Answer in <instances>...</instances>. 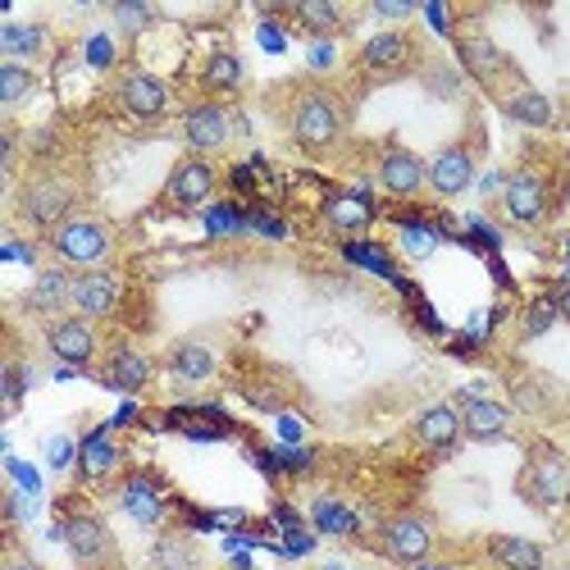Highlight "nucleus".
Masks as SVG:
<instances>
[{"instance_id":"nucleus-38","label":"nucleus","mask_w":570,"mask_h":570,"mask_svg":"<svg viewBox=\"0 0 570 570\" xmlns=\"http://www.w3.org/2000/svg\"><path fill=\"white\" fill-rule=\"evenodd\" d=\"M343 252H347V261H356V265H365V269L393 274V261H389V252H384V247H370V243H347Z\"/></svg>"},{"instance_id":"nucleus-20","label":"nucleus","mask_w":570,"mask_h":570,"mask_svg":"<svg viewBox=\"0 0 570 570\" xmlns=\"http://www.w3.org/2000/svg\"><path fill=\"white\" fill-rule=\"evenodd\" d=\"M356 60H361V69H370V73H397V69L415 65V37L402 32V28H384V32L365 37V46H361Z\"/></svg>"},{"instance_id":"nucleus-27","label":"nucleus","mask_w":570,"mask_h":570,"mask_svg":"<svg viewBox=\"0 0 570 570\" xmlns=\"http://www.w3.org/2000/svg\"><path fill=\"white\" fill-rule=\"evenodd\" d=\"M393 224H397V252L406 261H430L443 243V228L430 215H406V219H393Z\"/></svg>"},{"instance_id":"nucleus-43","label":"nucleus","mask_w":570,"mask_h":570,"mask_svg":"<svg viewBox=\"0 0 570 570\" xmlns=\"http://www.w3.org/2000/svg\"><path fill=\"white\" fill-rule=\"evenodd\" d=\"M247 219H252V228H256V233H269V237H283V233H288V228L278 224V215H269V210H252Z\"/></svg>"},{"instance_id":"nucleus-40","label":"nucleus","mask_w":570,"mask_h":570,"mask_svg":"<svg viewBox=\"0 0 570 570\" xmlns=\"http://www.w3.org/2000/svg\"><path fill=\"white\" fill-rule=\"evenodd\" d=\"M206 224H210V233H243V228H252V219L237 210V206H215L206 215Z\"/></svg>"},{"instance_id":"nucleus-21","label":"nucleus","mask_w":570,"mask_h":570,"mask_svg":"<svg viewBox=\"0 0 570 570\" xmlns=\"http://www.w3.org/2000/svg\"><path fill=\"white\" fill-rule=\"evenodd\" d=\"M461 430L474 443H498L511 430V411L484 393H461Z\"/></svg>"},{"instance_id":"nucleus-18","label":"nucleus","mask_w":570,"mask_h":570,"mask_svg":"<svg viewBox=\"0 0 570 570\" xmlns=\"http://www.w3.org/2000/svg\"><path fill=\"white\" fill-rule=\"evenodd\" d=\"M69 306H73V269H69V265H46V269H37L32 288L23 293V311H28V315H51V320H60Z\"/></svg>"},{"instance_id":"nucleus-12","label":"nucleus","mask_w":570,"mask_h":570,"mask_svg":"<svg viewBox=\"0 0 570 570\" xmlns=\"http://www.w3.org/2000/svg\"><path fill=\"white\" fill-rule=\"evenodd\" d=\"M379 548H384V557L397 561V566H420L424 557L434 552V534H430V525H424L420 515L397 511V515L384 520V530H379Z\"/></svg>"},{"instance_id":"nucleus-28","label":"nucleus","mask_w":570,"mask_h":570,"mask_svg":"<svg viewBox=\"0 0 570 570\" xmlns=\"http://www.w3.org/2000/svg\"><path fill=\"white\" fill-rule=\"evenodd\" d=\"M165 365L178 384H206V379H215V370H219V356L206 343H178Z\"/></svg>"},{"instance_id":"nucleus-46","label":"nucleus","mask_w":570,"mask_h":570,"mask_svg":"<svg viewBox=\"0 0 570 570\" xmlns=\"http://www.w3.org/2000/svg\"><path fill=\"white\" fill-rule=\"evenodd\" d=\"M69 448H78L73 439H51V465H69Z\"/></svg>"},{"instance_id":"nucleus-7","label":"nucleus","mask_w":570,"mask_h":570,"mask_svg":"<svg viewBox=\"0 0 570 570\" xmlns=\"http://www.w3.org/2000/svg\"><path fill=\"white\" fill-rule=\"evenodd\" d=\"M215 187H219V174L206 156H183L165 178V206L178 215H193V210L210 206Z\"/></svg>"},{"instance_id":"nucleus-15","label":"nucleus","mask_w":570,"mask_h":570,"mask_svg":"<svg viewBox=\"0 0 570 570\" xmlns=\"http://www.w3.org/2000/svg\"><path fill=\"white\" fill-rule=\"evenodd\" d=\"M379 187H384L393 202H415L424 187H430V165L411 147H389L379 156Z\"/></svg>"},{"instance_id":"nucleus-29","label":"nucleus","mask_w":570,"mask_h":570,"mask_svg":"<svg viewBox=\"0 0 570 570\" xmlns=\"http://www.w3.org/2000/svg\"><path fill=\"white\" fill-rule=\"evenodd\" d=\"M489 557H493L502 570H543V566H548L543 543L520 539V534H493V539H489Z\"/></svg>"},{"instance_id":"nucleus-44","label":"nucleus","mask_w":570,"mask_h":570,"mask_svg":"<svg viewBox=\"0 0 570 570\" xmlns=\"http://www.w3.org/2000/svg\"><path fill=\"white\" fill-rule=\"evenodd\" d=\"M548 302L557 306V315H561V320H570V283H557V288L548 293Z\"/></svg>"},{"instance_id":"nucleus-30","label":"nucleus","mask_w":570,"mask_h":570,"mask_svg":"<svg viewBox=\"0 0 570 570\" xmlns=\"http://www.w3.org/2000/svg\"><path fill=\"white\" fill-rule=\"evenodd\" d=\"M151 570H202V552L193 543V534L183 530H165L151 543Z\"/></svg>"},{"instance_id":"nucleus-23","label":"nucleus","mask_w":570,"mask_h":570,"mask_svg":"<svg viewBox=\"0 0 570 570\" xmlns=\"http://www.w3.org/2000/svg\"><path fill=\"white\" fill-rule=\"evenodd\" d=\"M151 374H156V361H151L147 352L128 347V343L110 347L106 370H101V379H106V384H110L115 393H141V389L151 384Z\"/></svg>"},{"instance_id":"nucleus-19","label":"nucleus","mask_w":570,"mask_h":570,"mask_svg":"<svg viewBox=\"0 0 570 570\" xmlns=\"http://www.w3.org/2000/svg\"><path fill=\"white\" fill-rule=\"evenodd\" d=\"M411 434H415V443H420L424 452L443 456V452H452V448L465 439V430H461V411H456L452 402L424 406V411L415 415V424H411Z\"/></svg>"},{"instance_id":"nucleus-8","label":"nucleus","mask_w":570,"mask_h":570,"mask_svg":"<svg viewBox=\"0 0 570 570\" xmlns=\"http://www.w3.org/2000/svg\"><path fill=\"white\" fill-rule=\"evenodd\" d=\"M115 502H119V511L132 520V525H141V530L165 525V515H169L165 484H160V474H151V470H132L128 480L119 484Z\"/></svg>"},{"instance_id":"nucleus-16","label":"nucleus","mask_w":570,"mask_h":570,"mask_svg":"<svg viewBox=\"0 0 570 570\" xmlns=\"http://www.w3.org/2000/svg\"><path fill=\"white\" fill-rule=\"evenodd\" d=\"M502 210L511 224H543L548 215V178L534 174V169H515L507 174V187H502Z\"/></svg>"},{"instance_id":"nucleus-1","label":"nucleus","mask_w":570,"mask_h":570,"mask_svg":"<svg viewBox=\"0 0 570 570\" xmlns=\"http://www.w3.org/2000/svg\"><path fill=\"white\" fill-rule=\"evenodd\" d=\"M288 132L302 151L311 156H324V151H334L343 132H347V106L338 91H328V87H306L297 91V101H293V115H288Z\"/></svg>"},{"instance_id":"nucleus-11","label":"nucleus","mask_w":570,"mask_h":570,"mask_svg":"<svg viewBox=\"0 0 570 570\" xmlns=\"http://www.w3.org/2000/svg\"><path fill=\"white\" fill-rule=\"evenodd\" d=\"M119 470H124V448H119V439H115L110 424H97L91 434L78 439V480H82L87 489L110 484Z\"/></svg>"},{"instance_id":"nucleus-17","label":"nucleus","mask_w":570,"mask_h":570,"mask_svg":"<svg viewBox=\"0 0 570 570\" xmlns=\"http://www.w3.org/2000/svg\"><path fill=\"white\" fill-rule=\"evenodd\" d=\"M320 219H324V228H334L338 237H361L374 224V193H370V187H343V193H334L324 202Z\"/></svg>"},{"instance_id":"nucleus-48","label":"nucleus","mask_w":570,"mask_h":570,"mask_svg":"<svg viewBox=\"0 0 570 570\" xmlns=\"http://www.w3.org/2000/svg\"><path fill=\"white\" fill-rule=\"evenodd\" d=\"M6 570H37V566H32V561H23V557H10V561H6Z\"/></svg>"},{"instance_id":"nucleus-39","label":"nucleus","mask_w":570,"mask_h":570,"mask_svg":"<svg viewBox=\"0 0 570 570\" xmlns=\"http://www.w3.org/2000/svg\"><path fill=\"white\" fill-rule=\"evenodd\" d=\"M515 402H520V411L543 415L548 411V384H534V379H515Z\"/></svg>"},{"instance_id":"nucleus-6","label":"nucleus","mask_w":570,"mask_h":570,"mask_svg":"<svg viewBox=\"0 0 570 570\" xmlns=\"http://www.w3.org/2000/svg\"><path fill=\"white\" fill-rule=\"evenodd\" d=\"M452 46H456V60H461V73L465 78H474L480 87H489V91H498L502 87V78L511 73V60L498 51V41L484 32V28H456L452 32Z\"/></svg>"},{"instance_id":"nucleus-13","label":"nucleus","mask_w":570,"mask_h":570,"mask_svg":"<svg viewBox=\"0 0 570 570\" xmlns=\"http://www.w3.org/2000/svg\"><path fill=\"white\" fill-rule=\"evenodd\" d=\"M124 306V278L115 269H87V274H73V315L82 320H110L119 315Z\"/></svg>"},{"instance_id":"nucleus-25","label":"nucleus","mask_w":570,"mask_h":570,"mask_svg":"<svg viewBox=\"0 0 570 570\" xmlns=\"http://www.w3.org/2000/svg\"><path fill=\"white\" fill-rule=\"evenodd\" d=\"M243 82H247V65H243V56H237V51H228V46L202 65V87L210 91V101L243 91Z\"/></svg>"},{"instance_id":"nucleus-37","label":"nucleus","mask_w":570,"mask_h":570,"mask_svg":"<svg viewBox=\"0 0 570 570\" xmlns=\"http://www.w3.org/2000/svg\"><path fill=\"white\" fill-rule=\"evenodd\" d=\"M552 324H557V306H552L548 297H539V302H530V311H525V328H520V334H525V338H543Z\"/></svg>"},{"instance_id":"nucleus-49","label":"nucleus","mask_w":570,"mask_h":570,"mask_svg":"<svg viewBox=\"0 0 570 570\" xmlns=\"http://www.w3.org/2000/svg\"><path fill=\"white\" fill-rule=\"evenodd\" d=\"M561 261H566V265H570V233H566V237H561Z\"/></svg>"},{"instance_id":"nucleus-4","label":"nucleus","mask_w":570,"mask_h":570,"mask_svg":"<svg viewBox=\"0 0 570 570\" xmlns=\"http://www.w3.org/2000/svg\"><path fill=\"white\" fill-rule=\"evenodd\" d=\"M60 539L73 557L78 570H110L115 566V534L106 530V520L87 507H65L60 511Z\"/></svg>"},{"instance_id":"nucleus-22","label":"nucleus","mask_w":570,"mask_h":570,"mask_svg":"<svg viewBox=\"0 0 570 570\" xmlns=\"http://www.w3.org/2000/svg\"><path fill=\"white\" fill-rule=\"evenodd\" d=\"M470 183H474V156H470L465 141H452V147H443V151L430 160V193H434V197L452 202V197L465 193Z\"/></svg>"},{"instance_id":"nucleus-33","label":"nucleus","mask_w":570,"mask_h":570,"mask_svg":"<svg viewBox=\"0 0 570 570\" xmlns=\"http://www.w3.org/2000/svg\"><path fill=\"white\" fill-rule=\"evenodd\" d=\"M32 87H37V73L28 65H14V60L0 65V106H6V110L23 106L32 97Z\"/></svg>"},{"instance_id":"nucleus-31","label":"nucleus","mask_w":570,"mask_h":570,"mask_svg":"<svg viewBox=\"0 0 570 570\" xmlns=\"http://www.w3.org/2000/svg\"><path fill=\"white\" fill-rule=\"evenodd\" d=\"M502 110H507V119L525 124V128H548V124H557V106L543 97V91H534V87H515V91H507V97H502Z\"/></svg>"},{"instance_id":"nucleus-41","label":"nucleus","mask_w":570,"mask_h":570,"mask_svg":"<svg viewBox=\"0 0 570 570\" xmlns=\"http://www.w3.org/2000/svg\"><path fill=\"white\" fill-rule=\"evenodd\" d=\"M23 389H28V370L19 361H10L6 365V402H10V411L23 402Z\"/></svg>"},{"instance_id":"nucleus-10","label":"nucleus","mask_w":570,"mask_h":570,"mask_svg":"<svg viewBox=\"0 0 570 570\" xmlns=\"http://www.w3.org/2000/svg\"><path fill=\"white\" fill-rule=\"evenodd\" d=\"M119 106H124V115L137 119V124H160V119L169 115V87H165V78L151 73V69H128V73L119 78Z\"/></svg>"},{"instance_id":"nucleus-45","label":"nucleus","mask_w":570,"mask_h":570,"mask_svg":"<svg viewBox=\"0 0 570 570\" xmlns=\"http://www.w3.org/2000/svg\"><path fill=\"white\" fill-rule=\"evenodd\" d=\"M328 60H334V46H328V41H324V37H320V41H315V46H311V65H315V69H324V65H328Z\"/></svg>"},{"instance_id":"nucleus-26","label":"nucleus","mask_w":570,"mask_h":570,"mask_svg":"<svg viewBox=\"0 0 570 570\" xmlns=\"http://www.w3.org/2000/svg\"><path fill=\"white\" fill-rule=\"evenodd\" d=\"M0 51H6V60H14V65L41 60L51 51V32L41 23H0Z\"/></svg>"},{"instance_id":"nucleus-36","label":"nucleus","mask_w":570,"mask_h":570,"mask_svg":"<svg viewBox=\"0 0 570 570\" xmlns=\"http://www.w3.org/2000/svg\"><path fill=\"white\" fill-rule=\"evenodd\" d=\"M28 156H32L37 169L56 165V160H60V132H56V128H37V132L28 137Z\"/></svg>"},{"instance_id":"nucleus-9","label":"nucleus","mask_w":570,"mask_h":570,"mask_svg":"<svg viewBox=\"0 0 570 570\" xmlns=\"http://www.w3.org/2000/svg\"><path fill=\"white\" fill-rule=\"evenodd\" d=\"M233 132H237V115L224 101H197V106H187V115H183V137H187V147H193L197 156L224 151L233 141Z\"/></svg>"},{"instance_id":"nucleus-34","label":"nucleus","mask_w":570,"mask_h":570,"mask_svg":"<svg viewBox=\"0 0 570 570\" xmlns=\"http://www.w3.org/2000/svg\"><path fill=\"white\" fill-rule=\"evenodd\" d=\"M424 73V87L434 91V97H443V101H456L461 91H465V73H461V65H448V60H424L420 65Z\"/></svg>"},{"instance_id":"nucleus-14","label":"nucleus","mask_w":570,"mask_h":570,"mask_svg":"<svg viewBox=\"0 0 570 570\" xmlns=\"http://www.w3.org/2000/svg\"><path fill=\"white\" fill-rule=\"evenodd\" d=\"M97 347H101L97 324L82 320V315H60V320L46 324V352H51L56 361H65V365H73V370L97 361Z\"/></svg>"},{"instance_id":"nucleus-32","label":"nucleus","mask_w":570,"mask_h":570,"mask_svg":"<svg viewBox=\"0 0 570 570\" xmlns=\"http://www.w3.org/2000/svg\"><path fill=\"white\" fill-rule=\"evenodd\" d=\"M288 14H293V23H302V28L315 32V37H328V32L347 28V10L334 6V0H297Z\"/></svg>"},{"instance_id":"nucleus-5","label":"nucleus","mask_w":570,"mask_h":570,"mask_svg":"<svg viewBox=\"0 0 570 570\" xmlns=\"http://www.w3.org/2000/svg\"><path fill=\"white\" fill-rule=\"evenodd\" d=\"M520 498H525L530 507H539V511H557V507H566L570 502V461L557 452V448H548V443H539L534 452H530V461H525V470H520Z\"/></svg>"},{"instance_id":"nucleus-35","label":"nucleus","mask_w":570,"mask_h":570,"mask_svg":"<svg viewBox=\"0 0 570 570\" xmlns=\"http://www.w3.org/2000/svg\"><path fill=\"white\" fill-rule=\"evenodd\" d=\"M110 19H115L119 37H141V32L156 23V10H151V6H141V0H119V6L110 10Z\"/></svg>"},{"instance_id":"nucleus-3","label":"nucleus","mask_w":570,"mask_h":570,"mask_svg":"<svg viewBox=\"0 0 570 570\" xmlns=\"http://www.w3.org/2000/svg\"><path fill=\"white\" fill-rule=\"evenodd\" d=\"M73 202H78L73 178H65V174H56V169H32V174L19 183L14 215H19L28 228L51 233V228H60V224L73 215Z\"/></svg>"},{"instance_id":"nucleus-47","label":"nucleus","mask_w":570,"mask_h":570,"mask_svg":"<svg viewBox=\"0 0 570 570\" xmlns=\"http://www.w3.org/2000/svg\"><path fill=\"white\" fill-rule=\"evenodd\" d=\"M374 14H379V19H411L415 6H374Z\"/></svg>"},{"instance_id":"nucleus-42","label":"nucleus","mask_w":570,"mask_h":570,"mask_svg":"<svg viewBox=\"0 0 570 570\" xmlns=\"http://www.w3.org/2000/svg\"><path fill=\"white\" fill-rule=\"evenodd\" d=\"M87 60H91V65H97V69L115 65V41H110L106 32H91V41H87Z\"/></svg>"},{"instance_id":"nucleus-2","label":"nucleus","mask_w":570,"mask_h":570,"mask_svg":"<svg viewBox=\"0 0 570 570\" xmlns=\"http://www.w3.org/2000/svg\"><path fill=\"white\" fill-rule=\"evenodd\" d=\"M46 247L73 274H87V269H106V261L115 256V233L97 215H69L60 228L46 233Z\"/></svg>"},{"instance_id":"nucleus-24","label":"nucleus","mask_w":570,"mask_h":570,"mask_svg":"<svg viewBox=\"0 0 570 570\" xmlns=\"http://www.w3.org/2000/svg\"><path fill=\"white\" fill-rule=\"evenodd\" d=\"M311 525H315V534H324V539H356V534H361V511H356L352 502L334 498V493H320V498L311 502Z\"/></svg>"}]
</instances>
